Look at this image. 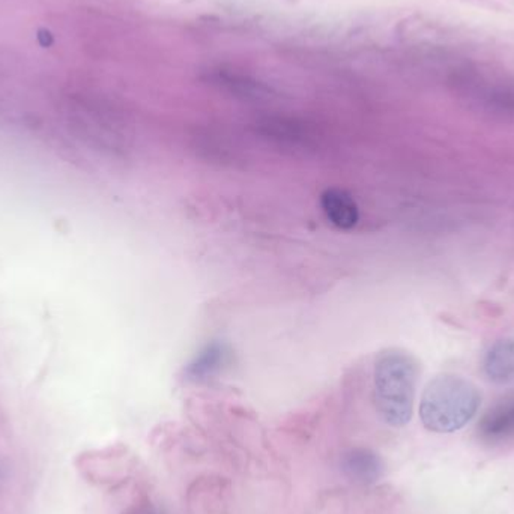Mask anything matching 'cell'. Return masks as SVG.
Instances as JSON below:
<instances>
[{
  "label": "cell",
  "instance_id": "cell-1",
  "mask_svg": "<svg viewBox=\"0 0 514 514\" xmlns=\"http://www.w3.org/2000/svg\"><path fill=\"white\" fill-rule=\"evenodd\" d=\"M417 381L418 364L408 352L389 349L379 355L373 373L374 406L390 426L411 422Z\"/></svg>",
  "mask_w": 514,
  "mask_h": 514
},
{
  "label": "cell",
  "instance_id": "cell-2",
  "mask_svg": "<svg viewBox=\"0 0 514 514\" xmlns=\"http://www.w3.org/2000/svg\"><path fill=\"white\" fill-rule=\"evenodd\" d=\"M480 403L474 383L456 374H441L422 393L420 420L429 432L454 433L476 417Z\"/></svg>",
  "mask_w": 514,
  "mask_h": 514
},
{
  "label": "cell",
  "instance_id": "cell-3",
  "mask_svg": "<svg viewBox=\"0 0 514 514\" xmlns=\"http://www.w3.org/2000/svg\"><path fill=\"white\" fill-rule=\"evenodd\" d=\"M480 435L487 442H507L514 439V394L496 403L481 418Z\"/></svg>",
  "mask_w": 514,
  "mask_h": 514
},
{
  "label": "cell",
  "instance_id": "cell-4",
  "mask_svg": "<svg viewBox=\"0 0 514 514\" xmlns=\"http://www.w3.org/2000/svg\"><path fill=\"white\" fill-rule=\"evenodd\" d=\"M341 470L349 480L370 485L382 477L383 462L369 448H352L341 457Z\"/></svg>",
  "mask_w": 514,
  "mask_h": 514
},
{
  "label": "cell",
  "instance_id": "cell-5",
  "mask_svg": "<svg viewBox=\"0 0 514 514\" xmlns=\"http://www.w3.org/2000/svg\"><path fill=\"white\" fill-rule=\"evenodd\" d=\"M320 205L331 223L339 229L354 228L358 223L359 211L354 197L341 189H328L320 196Z\"/></svg>",
  "mask_w": 514,
  "mask_h": 514
},
{
  "label": "cell",
  "instance_id": "cell-6",
  "mask_svg": "<svg viewBox=\"0 0 514 514\" xmlns=\"http://www.w3.org/2000/svg\"><path fill=\"white\" fill-rule=\"evenodd\" d=\"M483 369L490 382L498 385L514 382V339L496 341L486 354Z\"/></svg>",
  "mask_w": 514,
  "mask_h": 514
},
{
  "label": "cell",
  "instance_id": "cell-7",
  "mask_svg": "<svg viewBox=\"0 0 514 514\" xmlns=\"http://www.w3.org/2000/svg\"><path fill=\"white\" fill-rule=\"evenodd\" d=\"M226 348L220 343H213L205 348L195 361L189 364L187 376L193 381H204L217 373L226 363Z\"/></svg>",
  "mask_w": 514,
  "mask_h": 514
}]
</instances>
